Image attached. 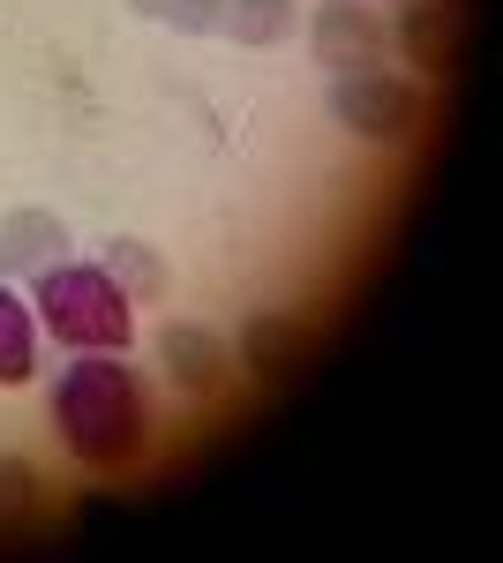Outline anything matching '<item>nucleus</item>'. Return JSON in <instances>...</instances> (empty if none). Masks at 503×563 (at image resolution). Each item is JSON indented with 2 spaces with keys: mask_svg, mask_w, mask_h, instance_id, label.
Wrapping results in <instances>:
<instances>
[{
  "mask_svg": "<svg viewBox=\"0 0 503 563\" xmlns=\"http://www.w3.org/2000/svg\"><path fill=\"white\" fill-rule=\"evenodd\" d=\"M23 301H31L45 339L68 353H128L135 346V301L98 263H68V256L45 263V271H31Z\"/></svg>",
  "mask_w": 503,
  "mask_h": 563,
  "instance_id": "f03ea898",
  "label": "nucleus"
},
{
  "mask_svg": "<svg viewBox=\"0 0 503 563\" xmlns=\"http://www.w3.org/2000/svg\"><path fill=\"white\" fill-rule=\"evenodd\" d=\"M383 31H391V45H398L414 68H428V76L451 68V0H406Z\"/></svg>",
  "mask_w": 503,
  "mask_h": 563,
  "instance_id": "6e6552de",
  "label": "nucleus"
},
{
  "mask_svg": "<svg viewBox=\"0 0 503 563\" xmlns=\"http://www.w3.org/2000/svg\"><path fill=\"white\" fill-rule=\"evenodd\" d=\"M45 413L68 443V459L90 466V474H128L151 443V398H143V376L128 368L121 353H84L68 361L53 390H45Z\"/></svg>",
  "mask_w": 503,
  "mask_h": 563,
  "instance_id": "f257e3e1",
  "label": "nucleus"
},
{
  "mask_svg": "<svg viewBox=\"0 0 503 563\" xmlns=\"http://www.w3.org/2000/svg\"><path fill=\"white\" fill-rule=\"evenodd\" d=\"M68 256V225L53 211H39V203H23V211L0 218V263H8V278H31V271H45V263Z\"/></svg>",
  "mask_w": 503,
  "mask_h": 563,
  "instance_id": "423d86ee",
  "label": "nucleus"
},
{
  "mask_svg": "<svg viewBox=\"0 0 503 563\" xmlns=\"http://www.w3.org/2000/svg\"><path fill=\"white\" fill-rule=\"evenodd\" d=\"M158 361H166L173 390H188V398H218L226 376H233V346L204 331V323H166L158 331Z\"/></svg>",
  "mask_w": 503,
  "mask_h": 563,
  "instance_id": "39448f33",
  "label": "nucleus"
},
{
  "mask_svg": "<svg viewBox=\"0 0 503 563\" xmlns=\"http://www.w3.org/2000/svg\"><path fill=\"white\" fill-rule=\"evenodd\" d=\"M300 353H308V331H300L286 308H263V316L241 323V353L233 361H249V376H263V384H278V376L300 368Z\"/></svg>",
  "mask_w": 503,
  "mask_h": 563,
  "instance_id": "0eeeda50",
  "label": "nucleus"
},
{
  "mask_svg": "<svg viewBox=\"0 0 503 563\" xmlns=\"http://www.w3.org/2000/svg\"><path fill=\"white\" fill-rule=\"evenodd\" d=\"M308 53L331 68V76H353V68H383L391 53V31L369 0H324L308 15Z\"/></svg>",
  "mask_w": 503,
  "mask_h": 563,
  "instance_id": "20e7f679",
  "label": "nucleus"
},
{
  "mask_svg": "<svg viewBox=\"0 0 503 563\" xmlns=\"http://www.w3.org/2000/svg\"><path fill=\"white\" fill-rule=\"evenodd\" d=\"M331 121L361 143H414L420 121H428V90L414 76H391V68H353V76H331L324 90Z\"/></svg>",
  "mask_w": 503,
  "mask_h": 563,
  "instance_id": "7ed1b4c3",
  "label": "nucleus"
},
{
  "mask_svg": "<svg viewBox=\"0 0 503 563\" xmlns=\"http://www.w3.org/2000/svg\"><path fill=\"white\" fill-rule=\"evenodd\" d=\"M0 278H8V263H0Z\"/></svg>",
  "mask_w": 503,
  "mask_h": 563,
  "instance_id": "4468645a",
  "label": "nucleus"
},
{
  "mask_svg": "<svg viewBox=\"0 0 503 563\" xmlns=\"http://www.w3.org/2000/svg\"><path fill=\"white\" fill-rule=\"evenodd\" d=\"M98 271L121 286L128 301H166V286H173V271L158 263V249H151V241H128V233H113V241L98 249Z\"/></svg>",
  "mask_w": 503,
  "mask_h": 563,
  "instance_id": "1a4fd4ad",
  "label": "nucleus"
},
{
  "mask_svg": "<svg viewBox=\"0 0 503 563\" xmlns=\"http://www.w3.org/2000/svg\"><path fill=\"white\" fill-rule=\"evenodd\" d=\"M39 376V316H31V301L0 278V384H31Z\"/></svg>",
  "mask_w": 503,
  "mask_h": 563,
  "instance_id": "9d476101",
  "label": "nucleus"
},
{
  "mask_svg": "<svg viewBox=\"0 0 503 563\" xmlns=\"http://www.w3.org/2000/svg\"><path fill=\"white\" fill-rule=\"evenodd\" d=\"M135 15H151V23H173L181 38H204L218 31V15H226V0H128Z\"/></svg>",
  "mask_w": 503,
  "mask_h": 563,
  "instance_id": "f8f14e48",
  "label": "nucleus"
},
{
  "mask_svg": "<svg viewBox=\"0 0 503 563\" xmlns=\"http://www.w3.org/2000/svg\"><path fill=\"white\" fill-rule=\"evenodd\" d=\"M300 23L294 0H226V15H218V31L233 45H249V53H271V45H286Z\"/></svg>",
  "mask_w": 503,
  "mask_h": 563,
  "instance_id": "9b49d317",
  "label": "nucleus"
},
{
  "mask_svg": "<svg viewBox=\"0 0 503 563\" xmlns=\"http://www.w3.org/2000/svg\"><path fill=\"white\" fill-rule=\"evenodd\" d=\"M39 511V481H31V466L23 459H0V526H23Z\"/></svg>",
  "mask_w": 503,
  "mask_h": 563,
  "instance_id": "ddd939ff",
  "label": "nucleus"
}]
</instances>
